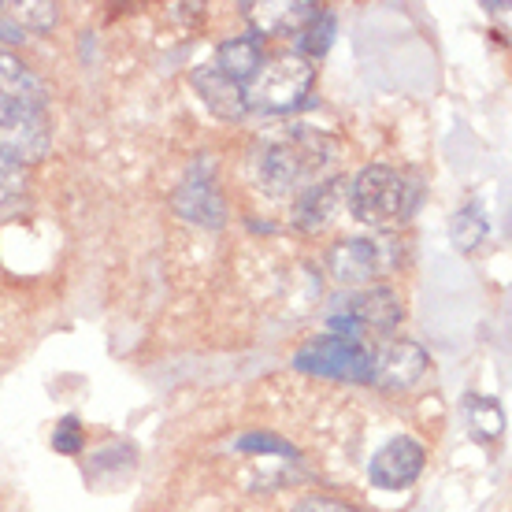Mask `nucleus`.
Masks as SVG:
<instances>
[{
  "instance_id": "1",
  "label": "nucleus",
  "mask_w": 512,
  "mask_h": 512,
  "mask_svg": "<svg viewBox=\"0 0 512 512\" xmlns=\"http://www.w3.org/2000/svg\"><path fill=\"white\" fill-rule=\"evenodd\" d=\"M327 149L331 141L316 134V130H305L294 134V138H279L268 141L264 153L256 160V175H260V186L268 193H301L312 186V179L323 171L327 164Z\"/></svg>"
},
{
  "instance_id": "2",
  "label": "nucleus",
  "mask_w": 512,
  "mask_h": 512,
  "mask_svg": "<svg viewBox=\"0 0 512 512\" xmlns=\"http://www.w3.org/2000/svg\"><path fill=\"white\" fill-rule=\"evenodd\" d=\"M316 67L294 49L264 56V64L256 67V75L245 82V104L260 112H290L312 93Z\"/></svg>"
},
{
  "instance_id": "3",
  "label": "nucleus",
  "mask_w": 512,
  "mask_h": 512,
  "mask_svg": "<svg viewBox=\"0 0 512 512\" xmlns=\"http://www.w3.org/2000/svg\"><path fill=\"white\" fill-rule=\"evenodd\" d=\"M346 205L364 227H390L412 212V190L405 175L386 164H368L357 179L346 182Z\"/></svg>"
},
{
  "instance_id": "4",
  "label": "nucleus",
  "mask_w": 512,
  "mask_h": 512,
  "mask_svg": "<svg viewBox=\"0 0 512 512\" xmlns=\"http://www.w3.org/2000/svg\"><path fill=\"white\" fill-rule=\"evenodd\" d=\"M294 368L305 375H320V379H338V383H372V342L320 334L297 349Z\"/></svg>"
},
{
  "instance_id": "5",
  "label": "nucleus",
  "mask_w": 512,
  "mask_h": 512,
  "mask_svg": "<svg viewBox=\"0 0 512 512\" xmlns=\"http://www.w3.org/2000/svg\"><path fill=\"white\" fill-rule=\"evenodd\" d=\"M52 149L45 108L0 97V156L8 164H38Z\"/></svg>"
},
{
  "instance_id": "6",
  "label": "nucleus",
  "mask_w": 512,
  "mask_h": 512,
  "mask_svg": "<svg viewBox=\"0 0 512 512\" xmlns=\"http://www.w3.org/2000/svg\"><path fill=\"white\" fill-rule=\"evenodd\" d=\"M394 264V245L372 242V238H349V242L331 245V253H327V271L342 286H364L372 279H383Z\"/></svg>"
},
{
  "instance_id": "7",
  "label": "nucleus",
  "mask_w": 512,
  "mask_h": 512,
  "mask_svg": "<svg viewBox=\"0 0 512 512\" xmlns=\"http://www.w3.org/2000/svg\"><path fill=\"white\" fill-rule=\"evenodd\" d=\"M171 205L193 227L219 231L227 223V201H223V193H219L216 179H212V164H205V160L193 164V171L182 179V186L171 197Z\"/></svg>"
},
{
  "instance_id": "8",
  "label": "nucleus",
  "mask_w": 512,
  "mask_h": 512,
  "mask_svg": "<svg viewBox=\"0 0 512 512\" xmlns=\"http://www.w3.org/2000/svg\"><path fill=\"white\" fill-rule=\"evenodd\" d=\"M431 368L423 346L405 338H379L372 342V383L383 390H412Z\"/></svg>"
},
{
  "instance_id": "9",
  "label": "nucleus",
  "mask_w": 512,
  "mask_h": 512,
  "mask_svg": "<svg viewBox=\"0 0 512 512\" xmlns=\"http://www.w3.org/2000/svg\"><path fill=\"white\" fill-rule=\"evenodd\" d=\"M242 12L253 26V38H297L323 12V4L316 0H256V4H242Z\"/></svg>"
},
{
  "instance_id": "10",
  "label": "nucleus",
  "mask_w": 512,
  "mask_h": 512,
  "mask_svg": "<svg viewBox=\"0 0 512 512\" xmlns=\"http://www.w3.org/2000/svg\"><path fill=\"white\" fill-rule=\"evenodd\" d=\"M423 464H427V449H423L420 438L397 435L372 457V468H368V475H372L375 487L405 490V487H412V483L420 479Z\"/></svg>"
},
{
  "instance_id": "11",
  "label": "nucleus",
  "mask_w": 512,
  "mask_h": 512,
  "mask_svg": "<svg viewBox=\"0 0 512 512\" xmlns=\"http://www.w3.org/2000/svg\"><path fill=\"white\" fill-rule=\"evenodd\" d=\"M334 316L353 320L364 334H372V331L390 334L397 323L405 320V308H401L397 290H390V286H368V290H360V294L338 301Z\"/></svg>"
},
{
  "instance_id": "12",
  "label": "nucleus",
  "mask_w": 512,
  "mask_h": 512,
  "mask_svg": "<svg viewBox=\"0 0 512 512\" xmlns=\"http://www.w3.org/2000/svg\"><path fill=\"white\" fill-rule=\"evenodd\" d=\"M342 193H346V179H327L312 182L308 190L297 193L294 205V227H301L305 234H320L334 223V212L342 205Z\"/></svg>"
},
{
  "instance_id": "13",
  "label": "nucleus",
  "mask_w": 512,
  "mask_h": 512,
  "mask_svg": "<svg viewBox=\"0 0 512 512\" xmlns=\"http://www.w3.org/2000/svg\"><path fill=\"white\" fill-rule=\"evenodd\" d=\"M193 90L201 93V101H205V108L212 112V116L227 119V123H234V119H242L245 112H249L245 90L234 82V78L223 75L216 64L197 67V71H193Z\"/></svg>"
},
{
  "instance_id": "14",
  "label": "nucleus",
  "mask_w": 512,
  "mask_h": 512,
  "mask_svg": "<svg viewBox=\"0 0 512 512\" xmlns=\"http://www.w3.org/2000/svg\"><path fill=\"white\" fill-rule=\"evenodd\" d=\"M264 56H268V52H264V41L253 38V34H245V38H227L216 52V67L245 90V82L256 75V67L264 64Z\"/></svg>"
},
{
  "instance_id": "15",
  "label": "nucleus",
  "mask_w": 512,
  "mask_h": 512,
  "mask_svg": "<svg viewBox=\"0 0 512 512\" xmlns=\"http://www.w3.org/2000/svg\"><path fill=\"white\" fill-rule=\"evenodd\" d=\"M0 97H12V101L34 104V108H45V82H41L30 67L12 56L8 49H0Z\"/></svg>"
},
{
  "instance_id": "16",
  "label": "nucleus",
  "mask_w": 512,
  "mask_h": 512,
  "mask_svg": "<svg viewBox=\"0 0 512 512\" xmlns=\"http://www.w3.org/2000/svg\"><path fill=\"white\" fill-rule=\"evenodd\" d=\"M449 238H453V245H457L461 253H475V249L487 245L490 223H487V212H483L479 201H468V205L453 216V223H449Z\"/></svg>"
},
{
  "instance_id": "17",
  "label": "nucleus",
  "mask_w": 512,
  "mask_h": 512,
  "mask_svg": "<svg viewBox=\"0 0 512 512\" xmlns=\"http://www.w3.org/2000/svg\"><path fill=\"white\" fill-rule=\"evenodd\" d=\"M464 412H468V431H472L479 442H494L505 431V412L494 397L487 394H472L464 401Z\"/></svg>"
},
{
  "instance_id": "18",
  "label": "nucleus",
  "mask_w": 512,
  "mask_h": 512,
  "mask_svg": "<svg viewBox=\"0 0 512 512\" xmlns=\"http://www.w3.org/2000/svg\"><path fill=\"white\" fill-rule=\"evenodd\" d=\"M331 38H334V15L327 12V8H323L320 15H316V19H312V23L305 26V30H301V34H297V56H323V52L331 49Z\"/></svg>"
},
{
  "instance_id": "19",
  "label": "nucleus",
  "mask_w": 512,
  "mask_h": 512,
  "mask_svg": "<svg viewBox=\"0 0 512 512\" xmlns=\"http://www.w3.org/2000/svg\"><path fill=\"white\" fill-rule=\"evenodd\" d=\"M8 8H12L15 23H23L26 30H52L60 23V8L52 0H15Z\"/></svg>"
},
{
  "instance_id": "20",
  "label": "nucleus",
  "mask_w": 512,
  "mask_h": 512,
  "mask_svg": "<svg viewBox=\"0 0 512 512\" xmlns=\"http://www.w3.org/2000/svg\"><path fill=\"white\" fill-rule=\"evenodd\" d=\"M234 449L238 453H268V457H282V461H294L297 457V449L286 438L268 435V431H249V435H242L234 442Z\"/></svg>"
},
{
  "instance_id": "21",
  "label": "nucleus",
  "mask_w": 512,
  "mask_h": 512,
  "mask_svg": "<svg viewBox=\"0 0 512 512\" xmlns=\"http://www.w3.org/2000/svg\"><path fill=\"white\" fill-rule=\"evenodd\" d=\"M52 446L60 449V453H67V457L82 453V427H78L75 416H67V420L56 427V435H52Z\"/></svg>"
},
{
  "instance_id": "22",
  "label": "nucleus",
  "mask_w": 512,
  "mask_h": 512,
  "mask_svg": "<svg viewBox=\"0 0 512 512\" xmlns=\"http://www.w3.org/2000/svg\"><path fill=\"white\" fill-rule=\"evenodd\" d=\"M290 512H360L353 509V505H346V501H338V498H301Z\"/></svg>"
},
{
  "instance_id": "23",
  "label": "nucleus",
  "mask_w": 512,
  "mask_h": 512,
  "mask_svg": "<svg viewBox=\"0 0 512 512\" xmlns=\"http://www.w3.org/2000/svg\"><path fill=\"white\" fill-rule=\"evenodd\" d=\"M0 8H4V4H0Z\"/></svg>"
}]
</instances>
